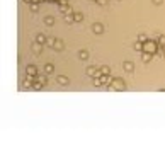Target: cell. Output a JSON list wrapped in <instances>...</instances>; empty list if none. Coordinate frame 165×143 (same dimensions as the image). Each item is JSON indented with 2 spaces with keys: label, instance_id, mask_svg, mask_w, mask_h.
<instances>
[{
  "label": "cell",
  "instance_id": "20",
  "mask_svg": "<svg viewBox=\"0 0 165 143\" xmlns=\"http://www.w3.org/2000/svg\"><path fill=\"white\" fill-rule=\"evenodd\" d=\"M29 7H31V12H39V3H36V2H33V3H29Z\"/></svg>",
  "mask_w": 165,
  "mask_h": 143
},
{
  "label": "cell",
  "instance_id": "8",
  "mask_svg": "<svg viewBox=\"0 0 165 143\" xmlns=\"http://www.w3.org/2000/svg\"><path fill=\"white\" fill-rule=\"evenodd\" d=\"M97 72H99V67H89V68L85 70V73H87V77H95Z\"/></svg>",
  "mask_w": 165,
  "mask_h": 143
},
{
  "label": "cell",
  "instance_id": "5",
  "mask_svg": "<svg viewBox=\"0 0 165 143\" xmlns=\"http://www.w3.org/2000/svg\"><path fill=\"white\" fill-rule=\"evenodd\" d=\"M26 75H37V67L36 65H27L26 67Z\"/></svg>",
  "mask_w": 165,
  "mask_h": 143
},
{
  "label": "cell",
  "instance_id": "16",
  "mask_svg": "<svg viewBox=\"0 0 165 143\" xmlns=\"http://www.w3.org/2000/svg\"><path fill=\"white\" fill-rule=\"evenodd\" d=\"M44 72H46V75L53 73V72H55V67H53V63H46V65H44Z\"/></svg>",
  "mask_w": 165,
  "mask_h": 143
},
{
  "label": "cell",
  "instance_id": "4",
  "mask_svg": "<svg viewBox=\"0 0 165 143\" xmlns=\"http://www.w3.org/2000/svg\"><path fill=\"white\" fill-rule=\"evenodd\" d=\"M92 31H94V34H102V33H104V26H102L100 22H94Z\"/></svg>",
  "mask_w": 165,
  "mask_h": 143
},
{
  "label": "cell",
  "instance_id": "10",
  "mask_svg": "<svg viewBox=\"0 0 165 143\" xmlns=\"http://www.w3.org/2000/svg\"><path fill=\"white\" fill-rule=\"evenodd\" d=\"M46 41H48V37L44 34H41V33H39V34L36 36V39H34V43H39V44H46Z\"/></svg>",
  "mask_w": 165,
  "mask_h": 143
},
{
  "label": "cell",
  "instance_id": "13",
  "mask_svg": "<svg viewBox=\"0 0 165 143\" xmlns=\"http://www.w3.org/2000/svg\"><path fill=\"white\" fill-rule=\"evenodd\" d=\"M78 58H80L82 61L89 60V50H80V51H78Z\"/></svg>",
  "mask_w": 165,
  "mask_h": 143
},
{
  "label": "cell",
  "instance_id": "9",
  "mask_svg": "<svg viewBox=\"0 0 165 143\" xmlns=\"http://www.w3.org/2000/svg\"><path fill=\"white\" fill-rule=\"evenodd\" d=\"M63 48H65V43H63L61 39H56V41H55V46H53V50H55V51H61Z\"/></svg>",
  "mask_w": 165,
  "mask_h": 143
},
{
  "label": "cell",
  "instance_id": "15",
  "mask_svg": "<svg viewBox=\"0 0 165 143\" xmlns=\"http://www.w3.org/2000/svg\"><path fill=\"white\" fill-rule=\"evenodd\" d=\"M34 82H41V84H44V85H46L48 78H46L44 75H34Z\"/></svg>",
  "mask_w": 165,
  "mask_h": 143
},
{
  "label": "cell",
  "instance_id": "18",
  "mask_svg": "<svg viewBox=\"0 0 165 143\" xmlns=\"http://www.w3.org/2000/svg\"><path fill=\"white\" fill-rule=\"evenodd\" d=\"M55 41H56V37H53V36H48L46 46H48V48H53V46H55Z\"/></svg>",
  "mask_w": 165,
  "mask_h": 143
},
{
  "label": "cell",
  "instance_id": "26",
  "mask_svg": "<svg viewBox=\"0 0 165 143\" xmlns=\"http://www.w3.org/2000/svg\"><path fill=\"white\" fill-rule=\"evenodd\" d=\"M138 41H140V43H147L148 37H147V36H143V34H140V36H138Z\"/></svg>",
  "mask_w": 165,
  "mask_h": 143
},
{
  "label": "cell",
  "instance_id": "31",
  "mask_svg": "<svg viewBox=\"0 0 165 143\" xmlns=\"http://www.w3.org/2000/svg\"><path fill=\"white\" fill-rule=\"evenodd\" d=\"M56 2H60V0H55V3H56Z\"/></svg>",
  "mask_w": 165,
  "mask_h": 143
},
{
  "label": "cell",
  "instance_id": "29",
  "mask_svg": "<svg viewBox=\"0 0 165 143\" xmlns=\"http://www.w3.org/2000/svg\"><path fill=\"white\" fill-rule=\"evenodd\" d=\"M46 3H55V0H46Z\"/></svg>",
  "mask_w": 165,
  "mask_h": 143
},
{
  "label": "cell",
  "instance_id": "7",
  "mask_svg": "<svg viewBox=\"0 0 165 143\" xmlns=\"http://www.w3.org/2000/svg\"><path fill=\"white\" fill-rule=\"evenodd\" d=\"M111 84H112V77L109 75H102V85L104 87H111Z\"/></svg>",
  "mask_w": 165,
  "mask_h": 143
},
{
  "label": "cell",
  "instance_id": "19",
  "mask_svg": "<svg viewBox=\"0 0 165 143\" xmlns=\"http://www.w3.org/2000/svg\"><path fill=\"white\" fill-rule=\"evenodd\" d=\"M99 70H100V73H102V75H109V73H111V68L107 67V65H102V67H99Z\"/></svg>",
  "mask_w": 165,
  "mask_h": 143
},
{
  "label": "cell",
  "instance_id": "21",
  "mask_svg": "<svg viewBox=\"0 0 165 143\" xmlns=\"http://www.w3.org/2000/svg\"><path fill=\"white\" fill-rule=\"evenodd\" d=\"M73 17H75V22H82V20H84V14H82V12H75Z\"/></svg>",
  "mask_w": 165,
  "mask_h": 143
},
{
  "label": "cell",
  "instance_id": "28",
  "mask_svg": "<svg viewBox=\"0 0 165 143\" xmlns=\"http://www.w3.org/2000/svg\"><path fill=\"white\" fill-rule=\"evenodd\" d=\"M151 2H153L155 5H162V3H164V0H151Z\"/></svg>",
  "mask_w": 165,
  "mask_h": 143
},
{
  "label": "cell",
  "instance_id": "27",
  "mask_svg": "<svg viewBox=\"0 0 165 143\" xmlns=\"http://www.w3.org/2000/svg\"><path fill=\"white\" fill-rule=\"evenodd\" d=\"M94 2H97L99 5H107V0H94Z\"/></svg>",
  "mask_w": 165,
  "mask_h": 143
},
{
  "label": "cell",
  "instance_id": "25",
  "mask_svg": "<svg viewBox=\"0 0 165 143\" xmlns=\"http://www.w3.org/2000/svg\"><path fill=\"white\" fill-rule=\"evenodd\" d=\"M164 50L165 48H162V46H158V50H157V54H158V56H160V58H164Z\"/></svg>",
  "mask_w": 165,
  "mask_h": 143
},
{
  "label": "cell",
  "instance_id": "14",
  "mask_svg": "<svg viewBox=\"0 0 165 143\" xmlns=\"http://www.w3.org/2000/svg\"><path fill=\"white\" fill-rule=\"evenodd\" d=\"M44 24H46L48 27H51V26L55 24V17H53V16H46V17H44Z\"/></svg>",
  "mask_w": 165,
  "mask_h": 143
},
{
  "label": "cell",
  "instance_id": "22",
  "mask_svg": "<svg viewBox=\"0 0 165 143\" xmlns=\"http://www.w3.org/2000/svg\"><path fill=\"white\" fill-rule=\"evenodd\" d=\"M33 48H34V53L36 54H41V48H43V44H39V43H36V44H33Z\"/></svg>",
  "mask_w": 165,
  "mask_h": 143
},
{
  "label": "cell",
  "instance_id": "2",
  "mask_svg": "<svg viewBox=\"0 0 165 143\" xmlns=\"http://www.w3.org/2000/svg\"><path fill=\"white\" fill-rule=\"evenodd\" d=\"M109 89L112 90H119V92H123V90H126V84H124V80H121V78H112V84H111Z\"/></svg>",
  "mask_w": 165,
  "mask_h": 143
},
{
  "label": "cell",
  "instance_id": "3",
  "mask_svg": "<svg viewBox=\"0 0 165 143\" xmlns=\"http://www.w3.org/2000/svg\"><path fill=\"white\" fill-rule=\"evenodd\" d=\"M33 85H34V75H26V78L22 82V87L24 89H33Z\"/></svg>",
  "mask_w": 165,
  "mask_h": 143
},
{
  "label": "cell",
  "instance_id": "1",
  "mask_svg": "<svg viewBox=\"0 0 165 143\" xmlns=\"http://www.w3.org/2000/svg\"><path fill=\"white\" fill-rule=\"evenodd\" d=\"M157 50H158V43H157V39H148L147 43H143V51L157 54Z\"/></svg>",
  "mask_w": 165,
  "mask_h": 143
},
{
  "label": "cell",
  "instance_id": "12",
  "mask_svg": "<svg viewBox=\"0 0 165 143\" xmlns=\"http://www.w3.org/2000/svg\"><path fill=\"white\" fill-rule=\"evenodd\" d=\"M56 82H58L60 85H68V82H70V80H68V77H65V75H60V77L56 78Z\"/></svg>",
  "mask_w": 165,
  "mask_h": 143
},
{
  "label": "cell",
  "instance_id": "11",
  "mask_svg": "<svg viewBox=\"0 0 165 143\" xmlns=\"http://www.w3.org/2000/svg\"><path fill=\"white\" fill-rule=\"evenodd\" d=\"M123 68H124V72H128V73H131V72L134 70V65H133L131 61H124V63H123Z\"/></svg>",
  "mask_w": 165,
  "mask_h": 143
},
{
  "label": "cell",
  "instance_id": "24",
  "mask_svg": "<svg viewBox=\"0 0 165 143\" xmlns=\"http://www.w3.org/2000/svg\"><path fill=\"white\" fill-rule=\"evenodd\" d=\"M44 87V84H41V82H34V85H33V90H41Z\"/></svg>",
  "mask_w": 165,
  "mask_h": 143
},
{
  "label": "cell",
  "instance_id": "23",
  "mask_svg": "<svg viewBox=\"0 0 165 143\" xmlns=\"http://www.w3.org/2000/svg\"><path fill=\"white\" fill-rule=\"evenodd\" d=\"M133 48H134L136 51H143V43H140V41H136V43L133 44Z\"/></svg>",
  "mask_w": 165,
  "mask_h": 143
},
{
  "label": "cell",
  "instance_id": "30",
  "mask_svg": "<svg viewBox=\"0 0 165 143\" xmlns=\"http://www.w3.org/2000/svg\"><path fill=\"white\" fill-rule=\"evenodd\" d=\"M24 2H26V3H33L34 0H24Z\"/></svg>",
  "mask_w": 165,
  "mask_h": 143
},
{
  "label": "cell",
  "instance_id": "17",
  "mask_svg": "<svg viewBox=\"0 0 165 143\" xmlns=\"http://www.w3.org/2000/svg\"><path fill=\"white\" fill-rule=\"evenodd\" d=\"M157 43H158V46H162V48H165V34L157 36Z\"/></svg>",
  "mask_w": 165,
  "mask_h": 143
},
{
  "label": "cell",
  "instance_id": "6",
  "mask_svg": "<svg viewBox=\"0 0 165 143\" xmlns=\"http://www.w3.org/2000/svg\"><path fill=\"white\" fill-rule=\"evenodd\" d=\"M151 58H153V53L141 51V60H143V63H150V61H151Z\"/></svg>",
  "mask_w": 165,
  "mask_h": 143
}]
</instances>
